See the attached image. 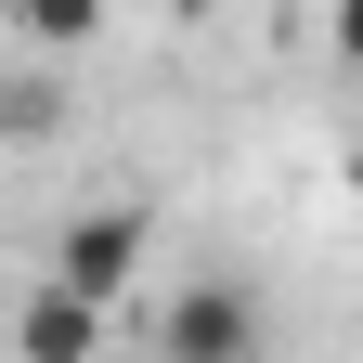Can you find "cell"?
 <instances>
[{
	"instance_id": "obj_5",
	"label": "cell",
	"mask_w": 363,
	"mask_h": 363,
	"mask_svg": "<svg viewBox=\"0 0 363 363\" xmlns=\"http://www.w3.org/2000/svg\"><path fill=\"white\" fill-rule=\"evenodd\" d=\"M65 104H52V91H0V143H39V130H52Z\"/></svg>"
},
{
	"instance_id": "obj_3",
	"label": "cell",
	"mask_w": 363,
	"mask_h": 363,
	"mask_svg": "<svg viewBox=\"0 0 363 363\" xmlns=\"http://www.w3.org/2000/svg\"><path fill=\"white\" fill-rule=\"evenodd\" d=\"M13 350H26V363H91V350H104V311H91L78 286H26Z\"/></svg>"
},
{
	"instance_id": "obj_1",
	"label": "cell",
	"mask_w": 363,
	"mask_h": 363,
	"mask_svg": "<svg viewBox=\"0 0 363 363\" xmlns=\"http://www.w3.org/2000/svg\"><path fill=\"white\" fill-rule=\"evenodd\" d=\"M143 259H156V208H78L65 220V247H52V286H78L91 311H117L130 286H143Z\"/></svg>"
},
{
	"instance_id": "obj_8",
	"label": "cell",
	"mask_w": 363,
	"mask_h": 363,
	"mask_svg": "<svg viewBox=\"0 0 363 363\" xmlns=\"http://www.w3.org/2000/svg\"><path fill=\"white\" fill-rule=\"evenodd\" d=\"M350 195H363V156H350Z\"/></svg>"
},
{
	"instance_id": "obj_6",
	"label": "cell",
	"mask_w": 363,
	"mask_h": 363,
	"mask_svg": "<svg viewBox=\"0 0 363 363\" xmlns=\"http://www.w3.org/2000/svg\"><path fill=\"white\" fill-rule=\"evenodd\" d=\"M325 39H337V65L363 78V0H337V13H325Z\"/></svg>"
},
{
	"instance_id": "obj_2",
	"label": "cell",
	"mask_w": 363,
	"mask_h": 363,
	"mask_svg": "<svg viewBox=\"0 0 363 363\" xmlns=\"http://www.w3.org/2000/svg\"><path fill=\"white\" fill-rule=\"evenodd\" d=\"M156 363H259V298L234 286V272L169 286V311H156Z\"/></svg>"
},
{
	"instance_id": "obj_7",
	"label": "cell",
	"mask_w": 363,
	"mask_h": 363,
	"mask_svg": "<svg viewBox=\"0 0 363 363\" xmlns=\"http://www.w3.org/2000/svg\"><path fill=\"white\" fill-rule=\"evenodd\" d=\"M182 13H220V0H182Z\"/></svg>"
},
{
	"instance_id": "obj_4",
	"label": "cell",
	"mask_w": 363,
	"mask_h": 363,
	"mask_svg": "<svg viewBox=\"0 0 363 363\" xmlns=\"http://www.w3.org/2000/svg\"><path fill=\"white\" fill-rule=\"evenodd\" d=\"M13 26L39 39V52H78V39L104 26V0H13Z\"/></svg>"
}]
</instances>
